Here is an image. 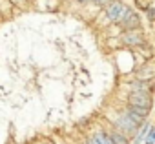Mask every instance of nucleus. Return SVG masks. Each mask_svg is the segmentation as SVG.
<instances>
[{
	"mask_svg": "<svg viewBox=\"0 0 155 144\" xmlns=\"http://www.w3.org/2000/svg\"><path fill=\"white\" fill-rule=\"evenodd\" d=\"M124 40H126L128 44H140L142 37H133V35H126V37H124Z\"/></svg>",
	"mask_w": 155,
	"mask_h": 144,
	"instance_id": "7",
	"label": "nucleus"
},
{
	"mask_svg": "<svg viewBox=\"0 0 155 144\" xmlns=\"http://www.w3.org/2000/svg\"><path fill=\"white\" fill-rule=\"evenodd\" d=\"M81 2H97V0H81Z\"/></svg>",
	"mask_w": 155,
	"mask_h": 144,
	"instance_id": "10",
	"label": "nucleus"
},
{
	"mask_svg": "<svg viewBox=\"0 0 155 144\" xmlns=\"http://www.w3.org/2000/svg\"><path fill=\"white\" fill-rule=\"evenodd\" d=\"M86 144H97V142H95V139H93V137H91V139H90V140H88V142H86Z\"/></svg>",
	"mask_w": 155,
	"mask_h": 144,
	"instance_id": "9",
	"label": "nucleus"
},
{
	"mask_svg": "<svg viewBox=\"0 0 155 144\" xmlns=\"http://www.w3.org/2000/svg\"><path fill=\"white\" fill-rule=\"evenodd\" d=\"M111 139L115 144H128V139L124 137V133H111Z\"/></svg>",
	"mask_w": 155,
	"mask_h": 144,
	"instance_id": "6",
	"label": "nucleus"
},
{
	"mask_svg": "<svg viewBox=\"0 0 155 144\" xmlns=\"http://www.w3.org/2000/svg\"><path fill=\"white\" fill-rule=\"evenodd\" d=\"M117 126L120 128V131L126 135V133H133L135 129H137V122L133 120V117L130 115V113H126V115H120L119 117V120H117Z\"/></svg>",
	"mask_w": 155,
	"mask_h": 144,
	"instance_id": "3",
	"label": "nucleus"
},
{
	"mask_svg": "<svg viewBox=\"0 0 155 144\" xmlns=\"http://www.w3.org/2000/svg\"><path fill=\"white\" fill-rule=\"evenodd\" d=\"M130 106L133 111H137L139 115L146 117L151 110V97L146 90H135L130 95Z\"/></svg>",
	"mask_w": 155,
	"mask_h": 144,
	"instance_id": "1",
	"label": "nucleus"
},
{
	"mask_svg": "<svg viewBox=\"0 0 155 144\" xmlns=\"http://www.w3.org/2000/svg\"><path fill=\"white\" fill-rule=\"evenodd\" d=\"M120 22H122V26H124V28H137L140 20H139V17H137L133 11H128V15H126Z\"/></svg>",
	"mask_w": 155,
	"mask_h": 144,
	"instance_id": "4",
	"label": "nucleus"
},
{
	"mask_svg": "<svg viewBox=\"0 0 155 144\" xmlns=\"http://www.w3.org/2000/svg\"><path fill=\"white\" fill-rule=\"evenodd\" d=\"M153 140H155V128H151V129H150V133H148V142L151 144Z\"/></svg>",
	"mask_w": 155,
	"mask_h": 144,
	"instance_id": "8",
	"label": "nucleus"
},
{
	"mask_svg": "<svg viewBox=\"0 0 155 144\" xmlns=\"http://www.w3.org/2000/svg\"><path fill=\"white\" fill-rule=\"evenodd\" d=\"M128 8L124 6V4H120V2H113V4H110V8H108V17H110V20H113V22H120L126 15H128Z\"/></svg>",
	"mask_w": 155,
	"mask_h": 144,
	"instance_id": "2",
	"label": "nucleus"
},
{
	"mask_svg": "<svg viewBox=\"0 0 155 144\" xmlns=\"http://www.w3.org/2000/svg\"><path fill=\"white\" fill-rule=\"evenodd\" d=\"M93 139H95L97 144H115L113 139L110 135H106V133H97V135H93Z\"/></svg>",
	"mask_w": 155,
	"mask_h": 144,
	"instance_id": "5",
	"label": "nucleus"
}]
</instances>
